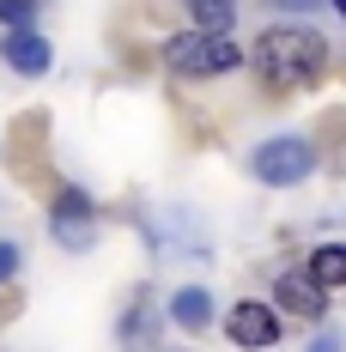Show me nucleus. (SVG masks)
Here are the masks:
<instances>
[{"instance_id": "obj_4", "label": "nucleus", "mask_w": 346, "mask_h": 352, "mask_svg": "<svg viewBox=\"0 0 346 352\" xmlns=\"http://www.w3.org/2000/svg\"><path fill=\"white\" fill-rule=\"evenodd\" d=\"M91 219H98V212H91V201H85L79 188H61V195H55V237L67 249L91 243Z\"/></svg>"}, {"instance_id": "obj_2", "label": "nucleus", "mask_w": 346, "mask_h": 352, "mask_svg": "<svg viewBox=\"0 0 346 352\" xmlns=\"http://www.w3.org/2000/svg\"><path fill=\"white\" fill-rule=\"evenodd\" d=\"M164 61H171L182 79H219V73H231L243 61V49L231 43L225 31H182V36H171V49H164Z\"/></svg>"}, {"instance_id": "obj_9", "label": "nucleus", "mask_w": 346, "mask_h": 352, "mask_svg": "<svg viewBox=\"0 0 346 352\" xmlns=\"http://www.w3.org/2000/svg\"><path fill=\"white\" fill-rule=\"evenodd\" d=\"M310 280L322 285V292H340V285H346V249L340 243H322L310 255Z\"/></svg>"}, {"instance_id": "obj_11", "label": "nucleus", "mask_w": 346, "mask_h": 352, "mask_svg": "<svg viewBox=\"0 0 346 352\" xmlns=\"http://www.w3.org/2000/svg\"><path fill=\"white\" fill-rule=\"evenodd\" d=\"M31 6H36V0H0V25H12V31L31 25Z\"/></svg>"}, {"instance_id": "obj_7", "label": "nucleus", "mask_w": 346, "mask_h": 352, "mask_svg": "<svg viewBox=\"0 0 346 352\" xmlns=\"http://www.w3.org/2000/svg\"><path fill=\"white\" fill-rule=\"evenodd\" d=\"M171 322H176V328H188V334H201V328L213 322V298L201 292V285H182V292L171 298Z\"/></svg>"}, {"instance_id": "obj_1", "label": "nucleus", "mask_w": 346, "mask_h": 352, "mask_svg": "<svg viewBox=\"0 0 346 352\" xmlns=\"http://www.w3.org/2000/svg\"><path fill=\"white\" fill-rule=\"evenodd\" d=\"M255 73L274 91H304L328 73V36L310 25H274L255 36Z\"/></svg>"}, {"instance_id": "obj_12", "label": "nucleus", "mask_w": 346, "mask_h": 352, "mask_svg": "<svg viewBox=\"0 0 346 352\" xmlns=\"http://www.w3.org/2000/svg\"><path fill=\"white\" fill-rule=\"evenodd\" d=\"M12 274H19V249L0 243V280H12Z\"/></svg>"}, {"instance_id": "obj_8", "label": "nucleus", "mask_w": 346, "mask_h": 352, "mask_svg": "<svg viewBox=\"0 0 346 352\" xmlns=\"http://www.w3.org/2000/svg\"><path fill=\"white\" fill-rule=\"evenodd\" d=\"M6 61H12V73H43V67H49V43L19 25V31L6 36Z\"/></svg>"}, {"instance_id": "obj_10", "label": "nucleus", "mask_w": 346, "mask_h": 352, "mask_svg": "<svg viewBox=\"0 0 346 352\" xmlns=\"http://www.w3.org/2000/svg\"><path fill=\"white\" fill-rule=\"evenodd\" d=\"M188 12H195V25H201V31H225L237 6H231V0H188Z\"/></svg>"}, {"instance_id": "obj_6", "label": "nucleus", "mask_w": 346, "mask_h": 352, "mask_svg": "<svg viewBox=\"0 0 346 352\" xmlns=\"http://www.w3.org/2000/svg\"><path fill=\"white\" fill-rule=\"evenodd\" d=\"M279 304H285V310H292V316H322V310H328V304H322V285L310 280V274H304V280H298V274H285V280H279V292H274Z\"/></svg>"}, {"instance_id": "obj_13", "label": "nucleus", "mask_w": 346, "mask_h": 352, "mask_svg": "<svg viewBox=\"0 0 346 352\" xmlns=\"http://www.w3.org/2000/svg\"><path fill=\"white\" fill-rule=\"evenodd\" d=\"M285 6H298V12H304V6H310V0H285Z\"/></svg>"}, {"instance_id": "obj_3", "label": "nucleus", "mask_w": 346, "mask_h": 352, "mask_svg": "<svg viewBox=\"0 0 346 352\" xmlns=\"http://www.w3.org/2000/svg\"><path fill=\"white\" fill-rule=\"evenodd\" d=\"M249 170L261 176L268 188H292V182H304L316 170V146L298 140V134H274V140H261L249 152Z\"/></svg>"}, {"instance_id": "obj_5", "label": "nucleus", "mask_w": 346, "mask_h": 352, "mask_svg": "<svg viewBox=\"0 0 346 352\" xmlns=\"http://www.w3.org/2000/svg\"><path fill=\"white\" fill-rule=\"evenodd\" d=\"M225 334H231L237 346H274V340H279V322H274L268 304H249V298H243L237 310H231V322H225Z\"/></svg>"}]
</instances>
